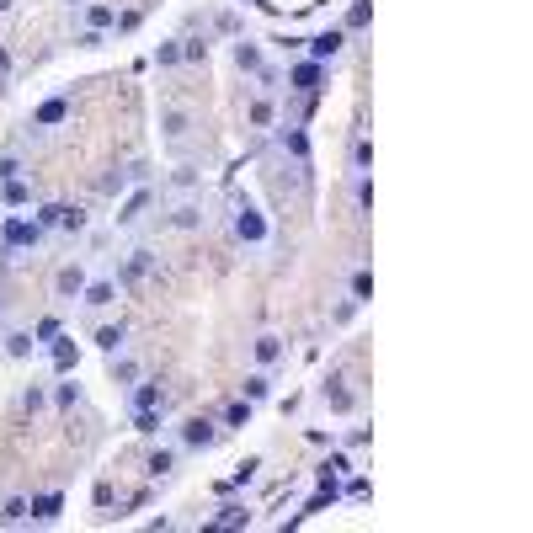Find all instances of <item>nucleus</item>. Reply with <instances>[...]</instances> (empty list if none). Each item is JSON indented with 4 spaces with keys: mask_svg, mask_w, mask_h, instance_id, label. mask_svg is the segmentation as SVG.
<instances>
[{
    "mask_svg": "<svg viewBox=\"0 0 533 533\" xmlns=\"http://www.w3.org/2000/svg\"><path fill=\"white\" fill-rule=\"evenodd\" d=\"M352 293H357V299H368V293H374V278H368V272H357V278H352Z\"/></svg>",
    "mask_w": 533,
    "mask_h": 533,
    "instance_id": "7c9ffc66",
    "label": "nucleus"
},
{
    "mask_svg": "<svg viewBox=\"0 0 533 533\" xmlns=\"http://www.w3.org/2000/svg\"><path fill=\"white\" fill-rule=\"evenodd\" d=\"M85 288V272H80V266H64V272H59V293H80Z\"/></svg>",
    "mask_w": 533,
    "mask_h": 533,
    "instance_id": "4468645a",
    "label": "nucleus"
},
{
    "mask_svg": "<svg viewBox=\"0 0 533 533\" xmlns=\"http://www.w3.org/2000/svg\"><path fill=\"white\" fill-rule=\"evenodd\" d=\"M235 230H240V240H262V235H266V224H262V214H256V208H240Z\"/></svg>",
    "mask_w": 533,
    "mask_h": 533,
    "instance_id": "20e7f679",
    "label": "nucleus"
},
{
    "mask_svg": "<svg viewBox=\"0 0 533 533\" xmlns=\"http://www.w3.org/2000/svg\"><path fill=\"white\" fill-rule=\"evenodd\" d=\"M235 64H240V70H251V75H262L266 64H262V49H256V43H240V49H235Z\"/></svg>",
    "mask_w": 533,
    "mask_h": 533,
    "instance_id": "6e6552de",
    "label": "nucleus"
},
{
    "mask_svg": "<svg viewBox=\"0 0 533 533\" xmlns=\"http://www.w3.org/2000/svg\"><path fill=\"white\" fill-rule=\"evenodd\" d=\"M256 470H262V459H245V464H240V470H235V480H230V485H224V491H240V485H245V480H251V474H256Z\"/></svg>",
    "mask_w": 533,
    "mask_h": 533,
    "instance_id": "a211bd4d",
    "label": "nucleus"
},
{
    "mask_svg": "<svg viewBox=\"0 0 533 533\" xmlns=\"http://www.w3.org/2000/svg\"><path fill=\"white\" fill-rule=\"evenodd\" d=\"M43 240V224H27V219H6L0 224V245L11 251V245H37Z\"/></svg>",
    "mask_w": 533,
    "mask_h": 533,
    "instance_id": "f257e3e1",
    "label": "nucleus"
},
{
    "mask_svg": "<svg viewBox=\"0 0 533 533\" xmlns=\"http://www.w3.org/2000/svg\"><path fill=\"white\" fill-rule=\"evenodd\" d=\"M176 59H182V49H176V43H160V49H155V64H176Z\"/></svg>",
    "mask_w": 533,
    "mask_h": 533,
    "instance_id": "c756f323",
    "label": "nucleus"
},
{
    "mask_svg": "<svg viewBox=\"0 0 533 533\" xmlns=\"http://www.w3.org/2000/svg\"><path fill=\"white\" fill-rule=\"evenodd\" d=\"M166 139H171V145H182V139H187V118H182L176 107L166 112Z\"/></svg>",
    "mask_w": 533,
    "mask_h": 533,
    "instance_id": "f8f14e48",
    "label": "nucleus"
},
{
    "mask_svg": "<svg viewBox=\"0 0 533 533\" xmlns=\"http://www.w3.org/2000/svg\"><path fill=\"white\" fill-rule=\"evenodd\" d=\"M326 400L336 411H352V389H341V384H326Z\"/></svg>",
    "mask_w": 533,
    "mask_h": 533,
    "instance_id": "aec40b11",
    "label": "nucleus"
},
{
    "mask_svg": "<svg viewBox=\"0 0 533 533\" xmlns=\"http://www.w3.org/2000/svg\"><path fill=\"white\" fill-rule=\"evenodd\" d=\"M310 54H315V59H336V54H341V32H336V27H331V32H320L315 43H310Z\"/></svg>",
    "mask_w": 533,
    "mask_h": 533,
    "instance_id": "423d86ee",
    "label": "nucleus"
},
{
    "mask_svg": "<svg viewBox=\"0 0 533 533\" xmlns=\"http://www.w3.org/2000/svg\"><path fill=\"white\" fill-rule=\"evenodd\" d=\"M149 266H155V256H149V251H133V262L118 272V283H139V278L149 272Z\"/></svg>",
    "mask_w": 533,
    "mask_h": 533,
    "instance_id": "39448f33",
    "label": "nucleus"
},
{
    "mask_svg": "<svg viewBox=\"0 0 533 533\" xmlns=\"http://www.w3.org/2000/svg\"><path fill=\"white\" fill-rule=\"evenodd\" d=\"M240 522H251V507L230 501V507H219V517H208L203 528H208V533H219V528H240Z\"/></svg>",
    "mask_w": 533,
    "mask_h": 533,
    "instance_id": "f03ea898",
    "label": "nucleus"
},
{
    "mask_svg": "<svg viewBox=\"0 0 533 533\" xmlns=\"http://www.w3.org/2000/svg\"><path fill=\"white\" fill-rule=\"evenodd\" d=\"M112 22H118V32H133V27L145 22V16H139V11H123V16H112Z\"/></svg>",
    "mask_w": 533,
    "mask_h": 533,
    "instance_id": "2f4dec72",
    "label": "nucleus"
},
{
    "mask_svg": "<svg viewBox=\"0 0 533 533\" xmlns=\"http://www.w3.org/2000/svg\"><path fill=\"white\" fill-rule=\"evenodd\" d=\"M293 80V91H315V80H320V59H310V64H299V70L288 75Z\"/></svg>",
    "mask_w": 533,
    "mask_h": 533,
    "instance_id": "0eeeda50",
    "label": "nucleus"
},
{
    "mask_svg": "<svg viewBox=\"0 0 533 533\" xmlns=\"http://www.w3.org/2000/svg\"><path fill=\"white\" fill-rule=\"evenodd\" d=\"M133 427H139V432H160V416H155V405H149V411H133Z\"/></svg>",
    "mask_w": 533,
    "mask_h": 533,
    "instance_id": "b1692460",
    "label": "nucleus"
},
{
    "mask_svg": "<svg viewBox=\"0 0 533 533\" xmlns=\"http://www.w3.org/2000/svg\"><path fill=\"white\" fill-rule=\"evenodd\" d=\"M171 224H182V230H192V224H197V208H176V219H171Z\"/></svg>",
    "mask_w": 533,
    "mask_h": 533,
    "instance_id": "473e14b6",
    "label": "nucleus"
},
{
    "mask_svg": "<svg viewBox=\"0 0 533 533\" xmlns=\"http://www.w3.org/2000/svg\"><path fill=\"white\" fill-rule=\"evenodd\" d=\"M27 517V501H6V507H0V522H22Z\"/></svg>",
    "mask_w": 533,
    "mask_h": 533,
    "instance_id": "c85d7f7f",
    "label": "nucleus"
},
{
    "mask_svg": "<svg viewBox=\"0 0 533 533\" xmlns=\"http://www.w3.org/2000/svg\"><path fill=\"white\" fill-rule=\"evenodd\" d=\"M368 11H374L368 0H357V6H352V11H347V27H352V32H357V27H368Z\"/></svg>",
    "mask_w": 533,
    "mask_h": 533,
    "instance_id": "5701e85b",
    "label": "nucleus"
},
{
    "mask_svg": "<svg viewBox=\"0 0 533 533\" xmlns=\"http://www.w3.org/2000/svg\"><path fill=\"white\" fill-rule=\"evenodd\" d=\"M27 512H32V517H43V522H49V517H59V496H37Z\"/></svg>",
    "mask_w": 533,
    "mask_h": 533,
    "instance_id": "dca6fc26",
    "label": "nucleus"
},
{
    "mask_svg": "<svg viewBox=\"0 0 533 533\" xmlns=\"http://www.w3.org/2000/svg\"><path fill=\"white\" fill-rule=\"evenodd\" d=\"M64 112H70V102L54 97V102H43V107H37V123H43V128H49V123H64Z\"/></svg>",
    "mask_w": 533,
    "mask_h": 533,
    "instance_id": "1a4fd4ad",
    "label": "nucleus"
},
{
    "mask_svg": "<svg viewBox=\"0 0 533 533\" xmlns=\"http://www.w3.org/2000/svg\"><path fill=\"white\" fill-rule=\"evenodd\" d=\"M112 293H118V283L102 278V283H91V288H85V304H97V310H102V304H112Z\"/></svg>",
    "mask_w": 533,
    "mask_h": 533,
    "instance_id": "9d476101",
    "label": "nucleus"
},
{
    "mask_svg": "<svg viewBox=\"0 0 533 533\" xmlns=\"http://www.w3.org/2000/svg\"><path fill=\"white\" fill-rule=\"evenodd\" d=\"M54 368H59V374H70V368H75V347H70V341L54 347Z\"/></svg>",
    "mask_w": 533,
    "mask_h": 533,
    "instance_id": "f3484780",
    "label": "nucleus"
},
{
    "mask_svg": "<svg viewBox=\"0 0 533 533\" xmlns=\"http://www.w3.org/2000/svg\"><path fill=\"white\" fill-rule=\"evenodd\" d=\"M59 219H64V208H59V203H49L43 214H37V224H59Z\"/></svg>",
    "mask_w": 533,
    "mask_h": 533,
    "instance_id": "c9c22d12",
    "label": "nucleus"
},
{
    "mask_svg": "<svg viewBox=\"0 0 533 533\" xmlns=\"http://www.w3.org/2000/svg\"><path fill=\"white\" fill-rule=\"evenodd\" d=\"M70 6H75V0H70Z\"/></svg>",
    "mask_w": 533,
    "mask_h": 533,
    "instance_id": "ea45409f",
    "label": "nucleus"
},
{
    "mask_svg": "<svg viewBox=\"0 0 533 533\" xmlns=\"http://www.w3.org/2000/svg\"><path fill=\"white\" fill-rule=\"evenodd\" d=\"M97 341H102V352H118L123 341H128V331H123V326H102V331H97Z\"/></svg>",
    "mask_w": 533,
    "mask_h": 533,
    "instance_id": "9b49d317",
    "label": "nucleus"
},
{
    "mask_svg": "<svg viewBox=\"0 0 533 533\" xmlns=\"http://www.w3.org/2000/svg\"><path fill=\"white\" fill-rule=\"evenodd\" d=\"M283 145H288V149H293V155H299V160H304V155H310V139H304V133H299V128H293V133H288V128H283Z\"/></svg>",
    "mask_w": 533,
    "mask_h": 533,
    "instance_id": "4be33fe9",
    "label": "nucleus"
},
{
    "mask_svg": "<svg viewBox=\"0 0 533 533\" xmlns=\"http://www.w3.org/2000/svg\"><path fill=\"white\" fill-rule=\"evenodd\" d=\"M6 11H11V0H0V16H6Z\"/></svg>",
    "mask_w": 533,
    "mask_h": 533,
    "instance_id": "58836bf2",
    "label": "nucleus"
},
{
    "mask_svg": "<svg viewBox=\"0 0 533 533\" xmlns=\"http://www.w3.org/2000/svg\"><path fill=\"white\" fill-rule=\"evenodd\" d=\"M357 203H363V208L374 203V182H368V176H357Z\"/></svg>",
    "mask_w": 533,
    "mask_h": 533,
    "instance_id": "f704fd0d",
    "label": "nucleus"
},
{
    "mask_svg": "<svg viewBox=\"0 0 533 533\" xmlns=\"http://www.w3.org/2000/svg\"><path fill=\"white\" fill-rule=\"evenodd\" d=\"M171 464H176V453H171V448L149 453V474H171Z\"/></svg>",
    "mask_w": 533,
    "mask_h": 533,
    "instance_id": "412c9836",
    "label": "nucleus"
},
{
    "mask_svg": "<svg viewBox=\"0 0 533 533\" xmlns=\"http://www.w3.org/2000/svg\"><path fill=\"white\" fill-rule=\"evenodd\" d=\"M112 374H118V379H123V384H133V374H139V368H133V363H128V357H123V363H112Z\"/></svg>",
    "mask_w": 533,
    "mask_h": 533,
    "instance_id": "e433bc0d",
    "label": "nucleus"
},
{
    "mask_svg": "<svg viewBox=\"0 0 533 533\" xmlns=\"http://www.w3.org/2000/svg\"><path fill=\"white\" fill-rule=\"evenodd\" d=\"M266 389H272V384H266V374H251V379H245V400H262Z\"/></svg>",
    "mask_w": 533,
    "mask_h": 533,
    "instance_id": "bb28decb",
    "label": "nucleus"
},
{
    "mask_svg": "<svg viewBox=\"0 0 533 533\" xmlns=\"http://www.w3.org/2000/svg\"><path fill=\"white\" fill-rule=\"evenodd\" d=\"M187 448H208V443H214V437H219V427L214 422H203V416H197V422H187Z\"/></svg>",
    "mask_w": 533,
    "mask_h": 533,
    "instance_id": "7ed1b4c3",
    "label": "nucleus"
},
{
    "mask_svg": "<svg viewBox=\"0 0 533 533\" xmlns=\"http://www.w3.org/2000/svg\"><path fill=\"white\" fill-rule=\"evenodd\" d=\"M85 16H91V27H97V32H102V27H112V16H118V11H112V6H91V11H85Z\"/></svg>",
    "mask_w": 533,
    "mask_h": 533,
    "instance_id": "a878e982",
    "label": "nucleus"
},
{
    "mask_svg": "<svg viewBox=\"0 0 533 533\" xmlns=\"http://www.w3.org/2000/svg\"><path fill=\"white\" fill-rule=\"evenodd\" d=\"M251 422V400H235L230 411H224V427H245Z\"/></svg>",
    "mask_w": 533,
    "mask_h": 533,
    "instance_id": "2eb2a0df",
    "label": "nucleus"
},
{
    "mask_svg": "<svg viewBox=\"0 0 533 533\" xmlns=\"http://www.w3.org/2000/svg\"><path fill=\"white\" fill-rule=\"evenodd\" d=\"M16 171H22V166H16V160L6 155V160H0V182H16Z\"/></svg>",
    "mask_w": 533,
    "mask_h": 533,
    "instance_id": "4c0bfd02",
    "label": "nucleus"
},
{
    "mask_svg": "<svg viewBox=\"0 0 533 533\" xmlns=\"http://www.w3.org/2000/svg\"><path fill=\"white\" fill-rule=\"evenodd\" d=\"M149 203V192H133L128 197V208H123V214H118V224H133V219H139V208H145Z\"/></svg>",
    "mask_w": 533,
    "mask_h": 533,
    "instance_id": "6ab92c4d",
    "label": "nucleus"
},
{
    "mask_svg": "<svg viewBox=\"0 0 533 533\" xmlns=\"http://www.w3.org/2000/svg\"><path fill=\"white\" fill-rule=\"evenodd\" d=\"M278 336H262V341H256V357H262V363H272V357H278Z\"/></svg>",
    "mask_w": 533,
    "mask_h": 533,
    "instance_id": "cd10ccee",
    "label": "nucleus"
},
{
    "mask_svg": "<svg viewBox=\"0 0 533 533\" xmlns=\"http://www.w3.org/2000/svg\"><path fill=\"white\" fill-rule=\"evenodd\" d=\"M6 352H11V357H27V352H32V336H22V331L6 336Z\"/></svg>",
    "mask_w": 533,
    "mask_h": 533,
    "instance_id": "393cba45",
    "label": "nucleus"
},
{
    "mask_svg": "<svg viewBox=\"0 0 533 533\" xmlns=\"http://www.w3.org/2000/svg\"><path fill=\"white\" fill-rule=\"evenodd\" d=\"M368 160H374V145H357V149H352V166H357V171H363Z\"/></svg>",
    "mask_w": 533,
    "mask_h": 533,
    "instance_id": "72a5a7b5",
    "label": "nucleus"
},
{
    "mask_svg": "<svg viewBox=\"0 0 533 533\" xmlns=\"http://www.w3.org/2000/svg\"><path fill=\"white\" fill-rule=\"evenodd\" d=\"M149 405H160V384H139L133 389V411H149Z\"/></svg>",
    "mask_w": 533,
    "mask_h": 533,
    "instance_id": "ddd939ff",
    "label": "nucleus"
}]
</instances>
